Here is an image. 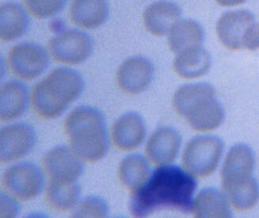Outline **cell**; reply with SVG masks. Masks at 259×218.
<instances>
[{
    "label": "cell",
    "mask_w": 259,
    "mask_h": 218,
    "mask_svg": "<svg viewBox=\"0 0 259 218\" xmlns=\"http://www.w3.org/2000/svg\"><path fill=\"white\" fill-rule=\"evenodd\" d=\"M117 176L124 189L134 194L148 181L150 177L149 165L141 155H128L120 162Z\"/></svg>",
    "instance_id": "44dd1931"
},
{
    "label": "cell",
    "mask_w": 259,
    "mask_h": 218,
    "mask_svg": "<svg viewBox=\"0 0 259 218\" xmlns=\"http://www.w3.org/2000/svg\"><path fill=\"white\" fill-rule=\"evenodd\" d=\"M246 0H215L221 7H235L244 4Z\"/></svg>",
    "instance_id": "4dcf8cb0"
},
{
    "label": "cell",
    "mask_w": 259,
    "mask_h": 218,
    "mask_svg": "<svg viewBox=\"0 0 259 218\" xmlns=\"http://www.w3.org/2000/svg\"><path fill=\"white\" fill-rule=\"evenodd\" d=\"M211 63L209 54L200 47L177 54L174 61V70L183 79H197L208 73Z\"/></svg>",
    "instance_id": "7402d4cb"
},
{
    "label": "cell",
    "mask_w": 259,
    "mask_h": 218,
    "mask_svg": "<svg viewBox=\"0 0 259 218\" xmlns=\"http://www.w3.org/2000/svg\"><path fill=\"white\" fill-rule=\"evenodd\" d=\"M1 29L0 37L4 41L19 38L26 33L29 19L26 10L15 2L4 3L0 9Z\"/></svg>",
    "instance_id": "603a6c76"
},
{
    "label": "cell",
    "mask_w": 259,
    "mask_h": 218,
    "mask_svg": "<svg viewBox=\"0 0 259 218\" xmlns=\"http://www.w3.org/2000/svg\"><path fill=\"white\" fill-rule=\"evenodd\" d=\"M224 143L214 136H199L193 138L183 151L185 170L198 178H207L218 168L224 152Z\"/></svg>",
    "instance_id": "277c9868"
},
{
    "label": "cell",
    "mask_w": 259,
    "mask_h": 218,
    "mask_svg": "<svg viewBox=\"0 0 259 218\" xmlns=\"http://www.w3.org/2000/svg\"><path fill=\"white\" fill-rule=\"evenodd\" d=\"M19 205L9 194H1V216L15 217L19 213Z\"/></svg>",
    "instance_id": "f1b7e54d"
},
{
    "label": "cell",
    "mask_w": 259,
    "mask_h": 218,
    "mask_svg": "<svg viewBox=\"0 0 259 218\" xmlns=\"http://www.w3.org/2000/svg\"><path fill=\"white\" fill-rule=\"evenodd\" d=\"M81 195V187L77 182L71 184L50 181L46 198L52 209L66 212L75 209Z\"/></svg>",
    "instance_id": "cb8c5ba5"
},
{
    "label": "cell",
    "mask_w": 259,
    "mask_h": 218,
    "mask_svg": "<svg viewBox=\"0 0 259 218\" xmlns=\"http://www.w3.org/2000/svg\"><path fill=\"white\" fill-rule=\"evenodd\" d=\"M215 99V89L212 85L197 82L179 88L174 95L172 103L176 113L186 120Z\"/></svg>",
    "instance_id": "5bb4252c"
},
{
    "label": "cell",
    "mask_w": 259,
    "mask_h": 218,
    "mask_svg": "<svg viewBox=\"0 0 259 218\" xmlns=\"http://www.w3.org/2000/svg\"><path fill=\"white\" fill-rule=\"evenodd\" d=\"M243 49L255 51L259 50V23L250 26L243 37Z\"/></svg>",
    "instance_id": "f546056e"
},
{
    "label": "cell",
    "mask_w": 259,
    "mask_h": 218,
    "mask_svg": "<svg viewBox=\"0 0 259 218\" xmlns=\"http://www.w3.org/2000/svg\"><path fill=\"white\" fill-rule=\"evenodd\" d=\"M254 165V152L250 147L244 144L234 145L228 152L221 170L223 189L252 178Z\"/></svg>",
    "instance_id": "7c38bea8"
},
{
    "label": "cell",
    "mask_w": 259,
    "mask_h": 218,
    "mask_svg": "<svg viewBox=\"0 0 259 218\" xmlns=\"http://www.w3.org/2000/svg\"><path fill=\"white\" fill-rule=\"evenodd\" d=\"M83 90L84 79L79 72L64 67L56 68L33 88V110L40 118L54 119L61 115Z\"/></svg>",
    "instance_id": "3957f363"
},
{
    "label": "cell",
    "mask_w": 259,
    "mask_h": 218,
    "mask_svg": "<svg viewBox=\"0 0 259 218\" xmlns=\"http://www.w3.org/2000/svg\"><path fill=\"white\" fill-rule=\"evenodd\" d=\"M53 58L62 64L75 65L86 61L94 50V43L88 33L78 29L59 32L48 43Z\"/></svg>",
    "instance_id": "5b68a950"
},
{
    "label": "cell",
    "mask_w": 259,
    "mask_h": 218,
    "mask_svg": "<svg viewBox=\"0 0 259 218\" xmlns=\"http://www.w3.org/2000/svg\"><path fill=\"white\" fill-rule=\"evenodd\" d=\"M110 14L108 0H72L69 15L74 24L93 29L104 24Z\"/></svg>",
    "instance_id": "e0dca14e"
},
{
    "label": "cell",
    "mask_w": 259,
    "mask_h": 218,
    "mask_svg": "<svg viewBox=\"0 0 259 218\" xmlns=\"http://www.w3.org/2000/svg\"><path fill=\"white\" fill-rule=\"evenodd\" d=\"M8 60L11 72L25 80L38 77L50 66V57L46 50L32 42L14 46L10 50Z\"/></svg>",
    "instance_id": "52a82bcc"
},
{
    "label": "cell",
    "mask_w": 259,
    "mask_h": 218,
    "mask_svg": "<svg viewBox=\"0 0 259 218\" xmlns=\"http://www.w3.org/2000/svg\"><path fill=\"white\" fill-rule=\"evenodd\" d=\"M182 10L176 3L159 0L150 4L143 13L144 25L152 35L162 37L169 34L175 25L180 20Z\"/></svg>",
    "instance_id": "2e32d148"
},
{
    "label": "cell",
    "mask_w": 259,
    "mask_h": 218,
    "mask_svg": "<svg viewBox=\"0 0 259 218\" xmlns=\"http://www.w3.org/2000/svg\"><path fill=\"white\" fill-rule=\"evenodd\" d=\"M64 134L70 147L83 161L102 160L109 149L106 117L99 109L76 107L66 117Z\"/></svg>",
    "instance_id": "7a4b0ae2"
},
{
    "label": "cell",
    "mask_w": 259,
    "mask_h": 218,
    "mask_svg": "<svg viewBox=\"0 0 259 218\" xmlns=\"http://www.w3.org/2000/svg\"><path fill=\"white\" fill-rule=\"evenodd\" d=\"M181 142L182 138L176 128H157L147 143L145 151L148 160L156 167L171 164L179 154Z\"/></svg>",
    "instance_id": "4fadbf2b"
},
{
    "label": "cell",
    "mask_w": 259,
    "mask_h": 218,
    "mask_svg": "<svg viewBox=\"0 0 259 218\" xmlns=\"http://www.w3.org/2000/svg\"><path fill=\"white\" fill-rule=\"evenodd\" d=\"M225 193L206 188L197 194L192 202L190 213L197 218H228L232 213Z\"/></svg>",
    "instance_id": "d6986e66"
},
{
    "label": "cell",
    "mask_w": 259,
    "mask_h": 218,
    "mask_svg": "<svg viewBox=\"0 0 259 218\" xmlns=\"http://www.w3.org/2000/svg\"><path fill=\"white\" fill-rule=\"evenodd\" d=\"M36 141L37 134L28 123H15L4 127L0 133L1 163L15 161L26 156L33 149Z\"/></svg>",
    "instance_id": "9c48e42d"
},
{
    "label": "cell",
    "mask_w": 259,
    "mask_h": 218,
    "mask_svg": "<svg viewBox=\"0 0 259 218\" xmlns=\"http://www.w3.org/2000/svg\"><path fill=\"white\" fill-rule=\"evenodd\" d=\"M224 193L232 207L237 210H249L258 202L259 185L257 180L252 177L241 184L224 189Z\"/></svg>",
    "instance_id": "d4e9b609"
},
{
    "label": "cell",
    "mask_w": 259,
    "mask_h": 218,
    "mask_svg": "<svg viewBox=\"0 0 259 218\" xmlns=\"http://www.w3.org/2000/svg\"><path fill=\"white\" fill-rule=\"evenodd\" d=\"M50 181L71 184L83 173V160L71 147L60 145L50 149L42 159Z\"/></svg>",
    "instance_id": "ba28073f"
},
{
    "label": "cell",
    "mask_w": 259,
    "mask_h": 218,
    "mask_svg": "<svg viewBox=\"0 0 259 218\" xmlns=\"http://www.w3.org/2000/svg\"><path fill=\"white\" fill-rule=\"evenodd\" d=\"M1 121H9L21 117L29 103L27 86L20 81L11 80L1 86L0 92Z\"/></svg>",
    "instance_id": "ac0fdd59"
},
{
    "label": "cell",
    "mask_w": 259,
    "mask_h": 218,
    "mask_svg": "<svg viewBox=\"0 0 259 218\" xmlns=\"http://www.w3.org/2000/svg\"><path fill=\"white\" fill-rule=\"evenodd\" d=\"M109 214V205L99 196H88L77 204L74 209L73 217H106Z\"/></svg>",
    "instance_id": "4316f807"
},
{
    "label": "cell",
    "mask_w": 259,
    "mask_h": 218,
    "mask_svg": "<svg viewBox=\"0 0 259 218\" xmlns=\"http://www.w3.org/2000/svg\"><path fill=\"white\" fill-rule=\"evenodd\" d=\"M254 16L249 11H228L223 14L215 26L221 44L232 51L243 49V37L250 26L254 24Z\"/></svg>",
    "instance_id": "8fae6325"
},
{
    "label": "cell",
    "mask_w": 259,
    "mask_h": 218,
    "mask_svg": "<svg viewBox=\"0 0 259 218\" xmlns=\"http://www.w3.org/2000/svg\"><path fill=\"white\" fill-rule=\"evenodd\" d=\"M196 188L197 181L187 170L171 164L158 167L134 193L130 212L135 217H145L164 209L188 213Z\"/></svg>",
    "instance_id": "6da1fadb"
},
{
    "label": "cell",
    "mask_w": 259,
    "mask_h": 218,
    "mask_svg": "<svg viewBox=\"0 0 259 218\" xmlns=\"http://www.w3.org/2000/svg\"><path fill=\"white\" fill-rule=\"evenodd\" d=\"M112 140L117 149L132 151L143 143L146 136L144 119L135 112H128L120 116L112 126Z\"/></svg>",
    "instance_id": "9a60e30c"
},
{
    "label": "cell",
    "mask_w": 259,
    "mask_h": 218,
    "mask_svg": "<svg viewBox=\"0 0 259 218\" xmlns=\"http://www.w3.org/2000/svg\"><path fill=\"white\" fill-rule=\"evenodd\" d=\"M168 36V46L174 54L200 48L204 42V34L198 22L192 19L179 20Z\"/></svg>",
    "instance_id": "ffe728a7"
},
{
    "label": "cell",
    "mask_w": 259,
    "mask_h": 218,
    "mask_svg": "<svg viewBox=\"0 0 259 218\" xmlns=\"http://www.w3.org/2000/svg\"><path fill=\"white\" fill-rule=\"evenodd\" d=\"M23 2L33 17L45 19L61 12L68 0H23Z\"/></svg>",
    "instance_id": "83f0119b"
},
{
    "label": "cell",
    "mask_w": 259,
    "mask_h": 218,
    "mask_svg": "<svg viewBox=\"0 0 259 218\" xmlns=\"http://www.w3.org/2000/svg\"><path fill=\"white\" fill-rule=\"evenodd\" d=\"M2 184L10 195L27 202L40 194L44 188L45 177L38 166L29 162H22L6 170Z\"/></svg>",
    "instance_id": "8992f818"
},
{
    "label": "cell",
    "mask_w": 259,
    "mask_h": 218,
    "mask_svg": "<svg viewBox=\"0 0 259 218\" xmlns=\"http://www.w3.org/2000/svg\"><path fill=\"white\" fill-rule=\"evenodd\" d=\"M225 110L215 99L186 120L197 132H210L221 126L225 120Z\"/></svg>",
    "instance_id": "484cf974"
},
{
    "label": "cell",
    "mask_w": 259,
    "mask_h": 218,
    "mask_svg": "<svg viewBox=\"0 0 259 218\" xmlns=\"http://www.w3.org/2000/svg\"><path fill=\"white\" fill-rule=\"evenodd\" d=\"M154 77L152 63L144 57H133L123 61L117 73V84L121 92L138 95L150 86Z\"/></svg>",
    "instance_id": "30bf717a"
}]
</instances>
